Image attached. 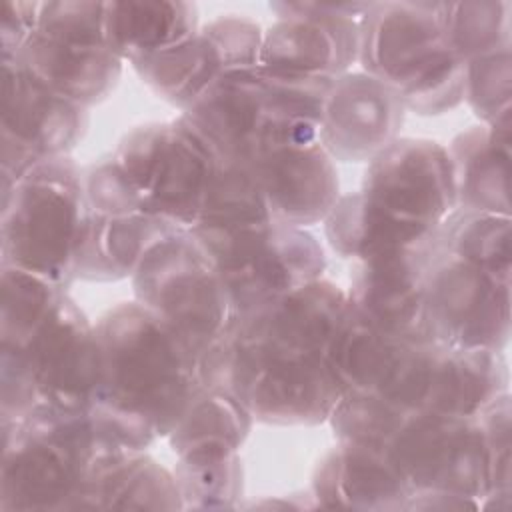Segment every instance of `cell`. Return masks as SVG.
Here are the masks:
<instances>
[{
  "label": "cell",
  "mask_w": 512,
  "mask_h": 512,
  "mask_svg": "<svg viewBox=\"0 0 512 512\" xmlns=\"http://www.w3.org/2000/svg\"><path fill=\"white\" fill-rule=\"evenodd\" d=\"M434 230L436 226L384 210L360 190L340 196L324 218V234L330 248L352 262L420 246L432 238Z\"/></svg>",
  "instance_id": "4316f807"
},
{
  "label": "cell",
  "mask_w": 512,
  "mask_h": 512,
  "mask_svg": "<svg viewBox=\"0 0 512 512\" xmlns=\"http://www.w3.org/2000/svg\"><path fill=\"white\" fill-rule=\"evenodd\" d=\"M430 344L384 332L346 298L328 340L326 364L340 396L370 394L404 410H418Z\"/></svg>",
  "instance_id": "4fadbf2b"
},
{
  "label": "cell",
  "mask_w": 512,
  "mask_h": 512,
  "mask_svg": "<svg viewBox=\"0 0 512 512\" xmlns=\"http://www.w3.org/2000/svg\"><path fill=\"white\" fill-rule=\"evenodd\" d=\"M484 466H486V496L480 508H508L512 494V406L510 392L498 396L476 414Z\"/></svg>",
  "instance_id": "d590c367"
},
{
  "label": "cell",
  "mask_w": 512,
  "mask_h": 512,
  "mask_svg": "<svg viewBox=\"0 0 512 512\" xmlns=\"http://www.w3.org/2000/svg\"><path fill=\"white\" fill-rule=\"evenodd\" d=\"M0 422L2 512L72 510L96 460L118 452L98 438L90 412L66 416L34 410Z\"/></svg>",
  "instance_id": "5b68a950"
},
{
  "label": "cell",
  "mask_w": 512,
  "mask_h": 512,
  "mask_svg": "<svg viewBox=\"0 0 512 512\" xmlns=\"http://www.w3.org/2000/svg\"><path fill=\"white\" fill-rule=\"evenodd\" d=\"M360 192L384 210L438 226L456 208L448 150L428 138L398 136L368 160Z\"/></svg>",
  "instance_id": "ac0fdd59"
},
{
  "label": "cell",
  "mask_w": 512,
  "mask_h": 512,
  "mask_svg": "<svg viewBox=\"0 0 512 512\" xmlns=\"http://www.w3.org/2000/svg\"><path fill=\"white\" fill-rule=\"evenodd\" d=\"M40 2H4L0 18L2 56H16L36 28Z\"/></svg>",
  "instance_id": "74e56055"
},
{
  "label": "cell",
  "mask_w": 512,
  "mask_h": 512,
  "mask_svg": "<svg viewBox=\"0 0 512 512\" xmlns=\"http://www.w3.org/2000/svg\"><path fill=\"white\" fill-rule=\"evenodd\" d=\"M198 28L192 2H106L108 46L128 64L188 40Z\"/></svg>",
  "instance_id": "83f0119b"
},
{
  "label": "cell",
  "mask_w": 512,
  "mask_h": 512,
  "mask_svg": "<svg viewBox=\"0 0 512 512\" xmlns=\"http://www.w3.org/2000/svg\"><path fill=\"white\" fill-rule=\"evenodd\" d=\"M372 2H274L258 66L338 78L358 62L360 18Z\"/></svg>",
  "instance_id": "2e32d148"
},
{
  "label": "cell",
  "mask_w": 512,
  "mask_h": 512,
  "mask_svg": "<svg viewBox=\"0 0 512 512\" xmlns=\"http://www.w3.org/2000/svg\"><path fill=\"white\" fill-rule=\"evenodd\" d=\"M510 290L512 280H502L446 252L434 232L424 274L426 310L434 342L504 352L512 322Z\"/></svg>",
  "instance_id": "7c38bea8"
},
{
  "label": "cell",
  "mask_w": 512,
  "mask_h": 512,
  "mask_svg": "<svg viewBox=\"0 0 512 512\" xmlns=\"http://www.w3.org/2000/svg\"><path fill=\"white\" fill-rule=\"evenodd\" d=\"M180 114L204 130L224 156L242 162L252 156L272 120L258 66L224 72Z\"/></svg>",
  "instance_id": "603a6c76"
},
{
  "label": "cell",
  "mask_w": 512,
  "mask_h": 512,
  "mask_svg": "<svg viewBox=\"0 0 512 512\" xmlns=\"http://www.w3.org/2000/svg\"><path fill=\"white\" fill-rule=\"evenodd\" d=\"M72 510H182L174 474L146 450L106 452L94 464Z\"/></svg>",
  "instance_id": "d4e9b609"
},
{
  "label": "cell",
  "mask_w": 512,
  "mask_h": 512,
  "mask_svg": "<svg viewBox=\"0 0 512 512\" xmlns=\"http://www.w3.org/2000/svg\"><path fill=\"white\" fill-rule=\"evenodd\" d=\"M182 510H224L240 506L244 468L240 454L186 456L172 470Z\"/></svg>",
  "instance_id": "1f68e13d"
},
{
  "label": "cell",
  "mask_w": 512,
  "mask_h": 512,
  "mask_svg": "<svg viewBox=\"0 0 512 512\" xmlns=\"http://www.w3.org/2000/svg\"><path fill=\"white\" fill-rule=\"evenodd\" d=\"M464 100L488 126H512V44L466 60Z\"/></svg>",
  "instance_id": "836d02e7"
},
{
  "label": "cell",
  "mask_w": 512,
  "mask_h": 512,
  "mask_svg": "<svg viewBox=\"0 0 512 512\" xmlns=\"http://www.w3.org/2000/svg\"><path fill=\"white\" fill-rule=\"evenodd\" d=\"M382 452L416 492L486 496V466L476 416L406 410Z\"/></svg>",
  "instance_id": "8fae6325"
},
{
  "label": "cell",
  "mask_w": 512,
  "mask_h": 512,
  "mask_svg": "<svg viewBox=\"0 0 512 512\" xmlns=\"http://www.w3.org/2000/svg\"><path fill=\"white\" fill-rule=\"evenodd\" d=\"M358 26L362 72L386 84L406 110L438 116L464 102L466 62L446 40L438 2H372Z\"/></svg>",
  "instance_id": "277c9868"
},
{
  "label": "cell",
  "mask_w": 512,
  "mask_h": 512,
  "mask_svg": "<svg viewBox=\"0 0 512 512\" xmlns=\"http://www.w3.org/2000/svg\"><path fill=\"white\" fill-rule=\"evenodd\" d=\"M268 198L248 162L224 158L192 232H234L276 222Z\"/></svg>",
  "instance_id": "f546056e"
},
{
  "label": "cell",
  "mask_w": 512,
  "mask_h": 512,
  "mask_svg": "<svg viewBox=\"0 0 512 512\" xmlns=\"http://www.w3.org/2000/svg\"><path fill=\"white\" fill-rule=\"evenodd\" d=\"M406 410L370 394H342L328 416V424L342 442H356L382 450Z\"/></svg>",
  "instance_id": "8d00e7d4"
},
{
  "label": "cell",
  "mask_w": 512,
  "mask_h": 512,
  "mask_svg": "<svg viewBox=\"0 0 512 512\" xmlns=\"http://www.w3.org/2000/svg\"><path fill=\"white\" fill-rule=\"evenodd\" d=\"M134 300L174 328L200 356L236 320L222 274L190 230L160 238L130 276Z\"/></svg>",
  "instance_id": "ba28073f"
},
{
  "label": "cell",
  "mask_w": 512,
  "mask_h": 512,
  "mask_svg": "<svg viewBox=\"0 0 512 512\" xmlns=\"http://www.w3.org/2000/svg\"><path fill=\"white\" fill-rule=\"evenodd\" d=\"M178 228L146 210L94 208L84 202L76 280L114 282L134 274L144 254Z\"/></svg>",
  "instance_id": "7402d4cb"
},
{
  "label": "cell",
  "mask_w": 512,
  "mask_h": 512,
  "mask_svg": "<svg viewBox=\"0 0 512 512\" xmlns=\"http://www.w3.org/2000/svg\"><path fill=\"white\" fill-rule=\"evenodd\" d=\"M262 36L258 22L226 14L200 26L188 40L130 66L158 98L184 112L224 72L256 68Z\"/></svg>",
  "instance_id": "e0dca14e"
},
{
  "label": "cell",
  "mask_w": 512,
  "mask_h": 512,
  "mask_svg": "<svg viewBox=\"0 0 512 512\" xmlns=\"http://www.w3.org/2000/svg\"><path fill=\"white\" fill-rule=\"evenodd\" d=\"M264 100L272 120L320 128L322 112L336 78L268 70L258 66Z\"/></svg>",
  "instance_id": "e575fe53"
},
{
  "label": "cell",
  "mask_w": 512,
  "mask_h": 512,
  "mask_svg": "<svg viewBox=\"0 0 512 512\" xmlns=\"http://www.w3.org/2000/svg\"><path fill=\"white\" fill-rule=\"evenodd\" d=\"M510 2H438L452 50L466 62L510 42Z\"/></svg>",
  "instance_id": "d6a6232c"
},
{
  "label": "cell",
  "mask_w": 512,
  "mask_h": 512,
  "mask_svg": "<svg viewBox=\"0 0 512 512\" xmlns=\"http://www.w3.org/2000/svg\"><path fill=\"white\" fill-rule=\"evenodd\" d=\"M506 392L510 370L504 352L432 342L420 410L476 416Z\"/></svg>",
  "instance_id": "cb8c5ba5"
},
{
  "label": "cell",
  "mask_w": 512,
  "mask_h": 512,
  "mask_svg": "<svg viewBox=\"0 0 512 512\" xmlns=\"http://www.w3.org/2000/svg\"><path fill=\"white\" fill-rule=\"evenodd\" d=\"M98 386L96 326L70 294L26 336L0 348V420L34 410L88 414Z\"/></svg>",
  "instance_id": "3957f363"
},
{
  "label": "cell",
  "mask_w": 512,
  "mask_h": 512,
  "mask_svg": "<svg viewBox=\"0 0 512 512\" xmlns=\"http://www.w3.org/2000/svg\"><path fill=\"white\" fill-rule=\"evenodd\" d=\"M86 128V106L50 88L18 58L2 56V186L42 160L70 156Z\"/></svg>",
  "instance_id": "5bb4252c"
},
{
  "label": "cell",
  "mask_w": 512,
  "mask_h": 512,
  "mask_svg": "<svg viewBox=\"0 0 512 512\" xmlns=\"http://www.w3.org/2000/svg\"><path fill=\"white\" fill-rule=\"evenodd\" d=\"M406 108L366 72L340 74L328 94L318 140L338 162H368L400 136Z\"/></svg>",
  "instance_id": "ffe728a7"
},
{
  "label": "cell",
  "mask_w": 512,
  "mask_h": 512,
  "mask_svg": "<svg viewBox=\"0 0 512 512\" xmlns=\"http://www.w3.org/2000/svg\"><path fill=\"white\" fill-rule=\"evenodd\" d=\"M18 58L56 92L90 108L106 100L124 60L106 40V2H40L34 32Z\"/></svg>",
  "instance_id": "9c48e42d"
},
{
  "label": "cell",
  "mask_w": 512,
  "mask_h": 512,
  "mask_svg": "<svg viewBox=\"0 0 512 512\" xmlns=\"http://www.w3.org/2000/svg\"><path fill=\"white\" fill-rule=\"evenodd\" d=\"M410 486L388 456L356 442L338 440L312 474L314 506L352 510H406Z\"/></svg>",
  "instance_id": "44dd1931"
},
{
  "label": "cell",
  "mask_w": 512,
  "mask_h": 512,
  "mask_svg": "<svg viewBox=\"0 0 512 512\" xmlns=\"http://www.w3.org/2000/svg\"><path fill=\"white\" fill-rule=\"evenodd\" d=\"M192 234L214 258L236 316L320 280L326 270L324 248L314 234L280 220L234 232Z\"/></svg>",
  "instance_id": "30bf717a"
},
{
  "label": "cell",
  "mask_w": 512,
  "mask_h": 512,
  "mask_svg": "<svg viewBox=\"0 0 512 512\" xmlns=\"http://www.w3.org/2000/svg\"><path fill=\"white\" fill-rule=\"evenodd\" d=\"M94 326L100 386L92 424L104 444L142 452L172 432L202 388L198 354L136 300L110 308Z\"/></svg>",
  "instance_id": "7a4b0ae2"
},
{
  "label": "cell",
  "mask_w": 512,
  "mask_h": 512,
  "mask_svg": "<svg viewBox=\"0 0 512 512\" xmlns=\"http://www.w3.org/2000/svg\"><path fill=\"white\" fill-rule=\"evenodd\" d=\"M512 126L478 124L454 136L452 164L456 208L510 216Z\"/></svg>",
  "instance_id": "484cf974"
},
{
  "label": "cell",
  "mask_w": 512,
  "mask_h": 512,
  "mask_svg": "<svg viewBox=\"0 0 512 512\" xmlns=\"http://www.w3.org/2000/svg\"><path fill=\"white\" fill-rule=\"evenodd\" d=\"M0 206V266L70 288L84 210L82 166L72 156L42 160L14 184L2 186Z\"/></svg>",
  "instance_id": "8992f818"
},
{
  "label": "cell",
  "mask_w": 512,
  "mask_h": 512,
  "mask_svg": "<svg viewBox=\"0 0 512 512\" xmlns=\"http://www.w3.org/2000/svg\"><path fill=\"white\" fill-rule=\"evenodd\" d=\"M254 416L230 390L202 386L166 436L176 458L240 454Z\"/></svg>",
  "instance_id": "f1b7e54d"
},
{
  "label": "cell",
  "mask_w": 512,
  "mask_h": 512,
  "mask_svg": "<svg viewBox=\"0 0 512 512\" xmlns=\"http://www.w3.org/2000/svg\"><path fill=\"white\" fill-rule=\"evenodd\" d=\"M246 162L280 222L300 228L324 222L342 196L336 164L318 140V126L270 120Z\"/></svg>",
  "instance_id": "9a60e30c"
},
{
  "label": "cell",
  "mask_w": 512,
  "mask_h": 512,
  "mask_svg": "<svg viewBox=\"0 0 512 512\" xmlns=\"http://www.w3.org/2000/svg\"><path fill=\"white\" fill-rule=\"evenodd\" d=\"M346 292L314 280L250 314L198 356L202 386L234 392L256 422L316 426L340 400L326 348Z\"/></svg>",
  "instance_id": "6da1fadb"
},
{
  "label": "cell",
  "mask_w": 512,
  "mask_h": 512,
  "mask_svg": "<svg viewBox=\"0 0 512 512\" xmlns=\"http://www.w3.org/2000/svg\"><path fill=\"white\" fill-rule=\"evenodd\" d=\"M436 240L446 252L502 280H512L510 216L454 208L436 226Z\"/></svg>",
  "instance_id": "4dcf8cb0"
},
{
  "label": "cell",
  "mask_w": 512,
  "mask_h": 512,
  "mask_svg": "<svg viewBox=\"0 0 512 512\" xmlns=\"http://www.w3.org/2000/svg\"><path fill=\"white\" fill-rule=\"evenodd\" d=\"M432 238L414 248L352 262L346 298L378 328L408 342H434L424 296Z\"/></svg>",
  "instance_id": "d6986e66"
},
{
  "label": "cell",
  "mask_w": 512,
  "mask_h": 512,
  "mask_svg": "<svg viewBox=\"0 0 512 512\" xmlns=\"http://www.w3.org/2000/svg\"><path fill=\"white\" fill-rule=\"evenodd\" d=\"M112 154L146 212L186 230L200 218L226 158L184 114L132 128Z\"/></svg>",
  "instance_id": "52a82bcc"
}]
</instances>
